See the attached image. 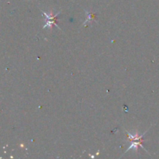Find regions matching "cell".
<instances>
[{
	"mask_svg": "<svg viewBox=\"0 0 159 159\" xmlns=\"http://www.w3.org/2000/svg\"><path fill=\"white\" fill-rule=\"evenodd\" d=\"M127 134H127L128 137H129L130 140L132 141V143L130 144V146L129 147V148L127 149V151H129V150L131 149V148H134V149L138 150V145L141 146L142 147H143V145L141 144V142L143 141H142V137L144 135V134H142V135H141V136H138V134H134V135H132L131 134L128 133V132H127Z\"/></svg>",
	"mask_w": 159,
	"mask_h": 159,
	"instance_id": "6da1fadb",
	"label": "cell"
},
{
	"mask_svg": "<svg viewBox=\"0 0 159 159\" xmlns=\"http://www.w3.org/2000/svg\"><path fill=\"white\" fill-rule=\"evenodd\" d=\"M61 12H58V13H57L55 15H53L52 12H50L49 14H47L46 13H43V14H44V15L45 16V17H46V24L44 26V28H46L47 27H50V28H52V27L54 25L58 27V25H57V23H57L56 18H57V16Z\"/></svg>",
	"mask_w": 159,
	"mask_h": 159,
	"instance_id": "7a4b0ae2",
	"label": "cell"
},
{
	"mask_svg": "<svg viewBox=\"0 0 159 159\" xmlns=\"http://www.w3.org/2000/svg\"><path fill=\"white\" fill-rule=\"evenodd\" d=\"M85 13H86V15H87V19H85V23H86V22L88 21H91V20H92L93 18L95 17L94 16H95V14L94 13H88V12L85 11Z\"/></svg>",
	"mask_w": 159,
	"mask_h": 159,
	"instance_id": "3957f363",
	"label": "cell"
}]
</instances>
